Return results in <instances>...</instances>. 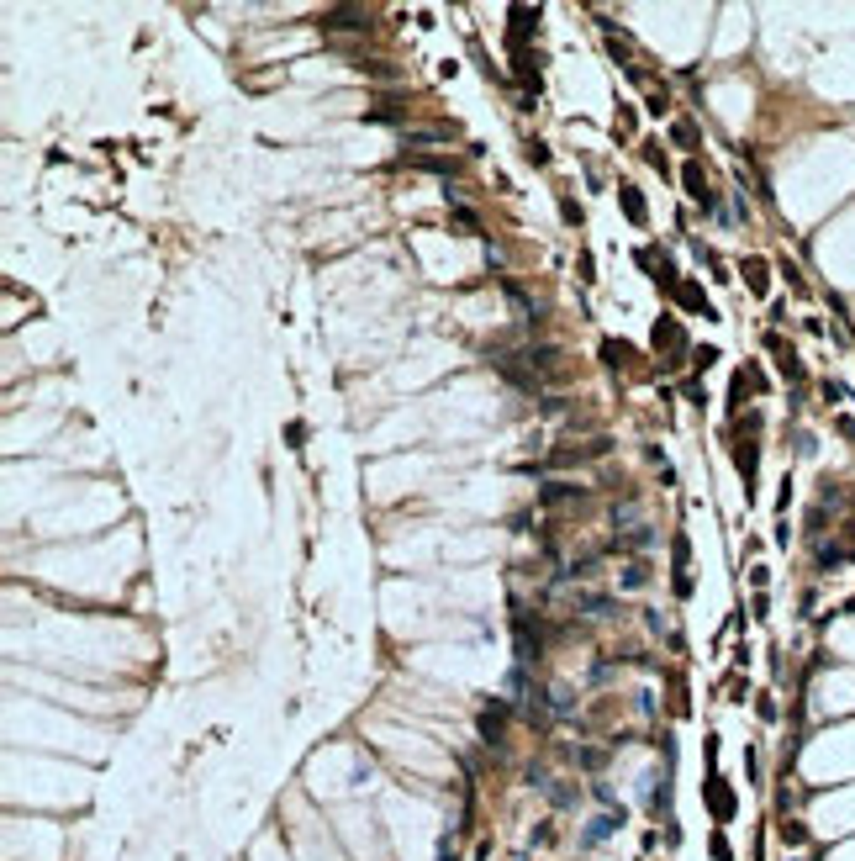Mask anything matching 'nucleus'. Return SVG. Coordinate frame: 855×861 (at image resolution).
<instances>
[{
    "instance_id": "nucleus-1",
    "label": "nucleus",
    "mask_w": 855,
    "mask_h": 861,
    "mask_svg": "<svg viewBox=\"0 0 855 861\" xmlns=\"http://www.w3.org/2000/svg\"><path fill=\"white\" fill-rule=\"evenodd\" d=\"M322 27H328V32H365L370 27V11L343 5V11H328V16H322Z\"/></svg>"
},
{
    "instance_id": "nucleus-2",
    "label": "nucleus",
    "mask_w": 855,
    "mask_h": 861,
    "mask_svg": "<svg viewBox=\"0 0 855 861\" xmlns=\"http://www.w3.org/2000/svg\"><path fill=\"white\" fill-rule=\"evenodd\" d=\"M655 354H671L666 365H681L676 354H687V334H681L676 323H660V328H655Z\"/></svg>"
},
{
    "instance_id": "nucleus-3",
    "label": "nucleus",
    "mask_w": 855,
    "mask_h": 861,
    "mask_svg": "<svg viewBox=\"0 0 855 861\" xmlns=\"http://www.w3.org/2000/svg\"><path fill=\"white\" fill-rule=\"evenodd\" d=\"M681 185H687V196H692V201H703V207H713V190H707L703 164H687V169H681Z\"/></svg>"
},
{
    "instance_id": "nucleus-4",
    "label": "nucleus",
    "mask_w": 855,
    "mask_h": 861,
    "mask_svg": "<svg viewBox=\"0 0 855 861\" xmlns=\"http://www.w3.org/2000/svg\"><path fill=\"white\" fill-rule=\"evenodd\" d=\"M676 302H681V307H692V312H703V317H713V312H707V302H703V291H697L692 280H681V285H676Z\"/></svg>"
},
{
    "instance_id": "nucleus-5",
    "label": "nucleus",
    "mask_w": 855,
    "mask_h": 861,
    "mask_svg": "<svg viewBox=\"0 0 855 861\" xmlns=\"http://www.w3.org/2000/svg\"><path fill=\"white\" fill-rule=\"evenodd\" d=\"M602 360H608V365L612 370H629V365H634V349H629V343H602Z\"/></svg>"
},
{
    "instance_id": "nucleus-6",
    "label": "nucleus",
    "mask_w": 855,
    "mask_h": 861,
    "mask_svg": "<svg viewBox=\"0 0 855 861\" xmlns=\"http://www.w3.org/2000/svg\"><path fill=\"white\" fill-rule=\"evenodd\" d=\"M745 285H750L755 296H765V285H771V280H765V259H745Z\"/></svg>"
},
{
    "instance_id": "nucleus-7",
    "label": "nucleus",
    "mask_w": 855,
    "mask_h": 861,
    "mask_svg": "<svg viewBox=\"0 0 855 861\" xmlns=\"http://www.w3.org/2000/svg\"><path fill=\"white\" fill-rule=\"evenodd\" d=\"M618 196H623V207H629V217H634V222H644V201L634 196V185H618Z\"/></svg>"
},
{
    "instance_id": "nucleus-8",
    "label": "nucleus",
    "mask_w": 855,
    "mask_h": 861,
    "mask_svg": "<svg viewBox=\"0 0 855 861\" xmlns=\"http://www.w3.org/2000/svg\"><path fill=\"white\" fill-rule=\"evenodd\" d=\"M644 582H649V566H644V560H634V566L623 571V586H644Z\"/></svg>"
},
{
    "instance_id": "nucleus-9",
    "label": "nucleus",
    "mask_w": 855,
    "mask_h": 861,
    "mask_svg": "<svg viewBox=\"0 0 855 861\" xmlns=\"http://www.w3.org/2000/svg\"><path fill=\"white\" fill-rule=\"evenodd\" d=\"M671 138H676V143H687V149H692V143H697V127H692V122H676V127H671Z\"/></svg>"
},
{
    "instance_id": "nucleus-10",
    "label": "nucleus",
    "mask_w": 855,
    "mask_h": 861,
    "mask_svg": "<svg viewBox=\"0 0 855 861\" xmlns=\"http://www.w3.org/2000/svg\"><path fill=\"white\" fill-rule=\"evenodd\" d=\"M523 154H528V164H550V149H544V143H528Z\"/></svg>"
},
{
    "instance_id": "nucleus-11",
    "label": "nucleus",
    "mask_w": 855,
    "mask_h": 861,
    "mask_svg": "<svg viewBox=\"0 0 855 861\" xmlns=\"http://www.w3.org/2000/svg\"><path fill=\"white\" fill-rule=\"evenodd\" d=\"M713 360H718V349H692V365H697V370H707Z\"/></svg>"
}]
</instances>
